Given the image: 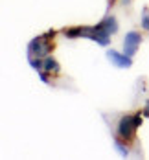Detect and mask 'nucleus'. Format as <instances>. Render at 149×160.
I'll return each instance as SVG.
<instances>
[{
    "instance_id": "nucleus-1",
    "label": "nucleus",
    "mask_w": 149,
    "mask_h": 160,
    "mask_svg": "<svg viewBox=\"0 0 149 160\" xmlns=\"http://www.w3.org/2000/svg\"><path fill=\"white\" fill-rule=\"evenodd\" d=\"M136 129H138V127L134 125L132 116L125 114V116H122V118H120V122H118V136H120V138H123V140H132V138H134Z\"/></svg>"
},
{
    "instance_id": "nucleus-2",
    "label": "nucleus",
    "mask_w": 149,
    "mask_h": 160,
    "mask_svg": "<svg viewBox=\"0 0 149 160\" xmlns=\"http://www.w3.org/2000/svg\"><path fill=\"white\" fill-rule=\"evenodd\" d=\"M140 42H142V35L138 32H129L125 35V39H123V52L132 57L136 53L138 46H140Z\"/></svg>"
},
{
    "instance_id": "nucleus-3",
    "label": "nucleus",
    "mask_w": 149,
    "mask_h": 160,
    "mask_svg": "<svg viewBox=\"0 0 149 160\" xmlns=\"http://www.w3.org/2000/svg\"><path fill=\"white\" fill-rule=\"evenodd\" d=\"M107 59L114 64V66H118V68H129L132 64L131 55H127L125 52L120 53V52H116V50H107Z\"/></svg>"
},
{
    "instance_id": "nucleus-4",
    "label": "nucleus",
    "mask_w": 149,
    "mask_h": 160,
    "mask_svg": "<svg viewBox=\"0 0 149 160\" xmlns=\"http://www.w3.org/2000/svg\"><path fill=\"white\" fill-rule=\"evenodd\" d=\"M99 26L109 33V35H114V33L118 32V22H116L114 17H105V18L99 22Z\"/></svg>"
},
{
    "instance_id": "nucleus-5",
    "label": "nucleus",
    "mask_w": 149,
    "mask_h": 160,
    "mask_svg": "<svg viewBox=\"0 0 149 160\" xmlns=\"http://www.w3.org/2000/svg\"><path fill=\"white\" fill-rule=\"evenodd\" d=\"M65 37L66 39H76V37H83L85 33V26H79V28H66L65 32Z\"/></svg>"
},
{
    "instance_id": "nucleus-6",
    "label": "nucleus",
    "mask_w": 149,
    "mask_h": 160,
    "mask_svg": "<svg viewBox=\"0 0 149 160\" xmlns=\"http://www.w3.org/2000/svg\"><path fill=\"white\" fill-rule=\"evenodd\" d=\"M59 68L61 66H59V63L53 57H46L44 59V68H42L44 72H59Z\"/></svg>"
},
{
    "instance_id": "nucleus-7",
    "label": "nucleus",
    "mask_w": 149,
    "mask_h": 160,
    "mask_svg": "<svg viewBox=\"0 0 149 160\" xmlns=\"http://www.w3.org/2000/svg\"><path fill=\"white\" fill-rule=\"evenodd\" d=\"M142 28L149 32V9H144V13H142Z\"/></svg>"
},
{
    "instance_id": "nucleus-8",
    "label": "nucleus",
    "mask_w": 149,
    "mask_h": 160,
    "mask_svg": "<svg viewBox=\"0 0 149 160\" xmlns=\"http://www.w3.org/2000/svg\"><path fill=\"white\" fill-rule=\"evenodd\" d=\"M114 145L118 147V151H120V155H122V157H129V151H127V147L120 144V140H116V142H114Z\"/></svg>"
},
{
    "instance_id": "nucleus-9",
    "label": "nucleus",
    "mask_w": 149,
    "mask_h": 160,
    "mask_svg": "<svg viewBox=\"0 0 149 160\" xmlns=\"http://www.w3.org/2000/svg\"><path fill=\"white\" fill-rule=\"evenodd\" d=\"M39 76H41V79L44 81V83H48V74H44V72H41Z\"/></svg>"
},
{
    "instance_id": "nucleus-10",
    "label": "nucleus",
    "mask_w": 149,
    "mask_h": 160,
    "mask_svg": "<svg viewBox=\"0 0 149 160\" xmlns=\"http://www.w3.org/2000/svg\"><path fill=\"white\" fill-rule=\"evenodd\" d=\"M144 116H149V99H147V103H146V109H144Z\"/></svg>"
}]
</instances>
